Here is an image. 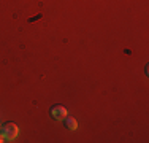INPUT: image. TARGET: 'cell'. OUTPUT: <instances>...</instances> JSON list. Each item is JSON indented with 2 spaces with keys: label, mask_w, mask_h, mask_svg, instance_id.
Listing matches in <instances>:
<instances>
[{
  "label": "cell",
  "mask_w": 149,
  "mask_h": 143,
  "mask_svg": "<svg viewBox=\"0 0 149 143\" xmlns=\"http://www.w3.org/2000/svg\"><path fill=\"white\" fill-rule=\"evenodd\" d=\"M3 134V137H5V140H15L17 137V132H19V129H17L16 124L10 123V124H5V126L2 127V130H0Z\"/></svg>",
  "instance_id": "1"
},
{
  "label": "cell",
  "mask_w": 149,
  "mask_h": 143,
  "mask_svg": "<svg viewBox=\"0 0 149 143\" xmlns=\"http://www.w3.org/2000/svg\"><path fill=\"white\" fill-rule=\"evenodd\" d=\"M67 114H68V111H67V108L62 107V105H56V107L51 108V116L54 118V119H57V121H63Z\"/></svg>",
  "instance_id": "2"
},
{
  "label": "cell",
  "mask_w": 149,
  "mask_h": 143,
  "mask_svg": "<svg viewBox=\"0 0 149 143\" xmlns=\"http://www.w3.org/2000/svg\"><path fill=\"white\" fill-rule=\"evenodd\" d=\"M65 126L68 127L70 130H76V129H78V123H76L74 118H72V116L67 114V116H65Z\"/></svg>",
  "instance_id": "3"
},
{
  "label": "cell",
  "mask_w": 149,
  "mask_h": 143,
  "mask_svg": "<svg viewBox=\"0 0 149 143\" xmlns=\"http://www.w3.org/2000/svg\"><path fill=\"white\" fill-rule=\"evenodd\" d=\"M3 142H6V140H5V137H3V134L0 132V143H3Z\"/></svg>",
  "instance_id": "4"
}]
</instances>
